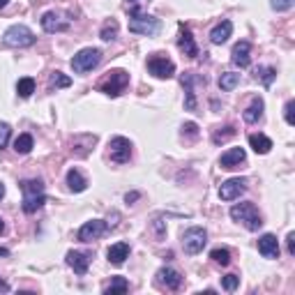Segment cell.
I'll return each mask as SVG.
<instances>
[{
  "label": "cell",
  "mask_w": 295,
  "mask_h": 295,
  "mask_svg": "<svg viewBox=\"0 0 295 295\" xmlns=\"http://www.w3.org/2000/svg\"><path fill=\"white\" fill-rule=\"evenodd\" d=\"M258 251L265 258H279V242H277L275 235L272 233L261 235V240H258Z\"/></svg>",
  "instance_id": "obj_18"
},
{
  "label": "cell",
  "mask_w": 295,
  "mask_h": 295,
  "mask_svg": "<svg viewBox=\"0 0 295 295\" xmlns=\"http://www.w3.org/2000/svg\"><path fill=\"white\" fill-rule=\"evenodd\" d=\"M182 129H184V134H189V136H192V138H196V136H198V127H196V124H194V122H187Z\"/></svg>",
  "instance_id": "obj_38"
},
{
  "label": "cell",
  "mask_w": 295,
  "mask_h": 295,
  "mask_svg": "<svg viewBox=\"0 0 295 295\" xmlns=\"http://www.w3.org/2000/svg\"><path fill=\"white\" fill-rule=\"evenodd\" d=\"M3 41L7 46H14V49H23V46H32V44H35V35H32V30L28 26L16 23V26H12V28H7V30H5Z\"/></svg>",
  "instance_id": "obj_6"
},
{
  "label": "cell",
  "mask_w": 295,
  "mask_h": 295,
  "mask_svg": "<svg viewBox=\"0 0 295 295\" xmlns=\"http://www.w3.org/2000/svg\"><path fill=\"white\" fill-rule=\"evenodd\" d=\"M277 72L272 67H258L256 69V78L263 83V86H272V81H275Z\"/></svg>",
  "instance_id": "obj_30"
},
{
  "label": "cell",
  "mask_w": 295,
  "mask_h": 295,
  "mask_svg": "<svg viewBox=\"0 0 295 295\" xmlns=\"http://www.w3.org/2000/svg\"><path fill=\"white\" fill-rule=\"evenodd\" d=\"M286 240H288V254L293 256V254H295V233H288V238H286Z\"/></svg>",
  "instance_id": "obj_39"
},
{
  "label": "cell",
  "mask_w": 295,
  "mask_h": 295,
  "mask_svg": "<svg viewBox=\"0 0 295 295\" xmlns=\"http://www.w3.org/2000/svg\"><path fill=\"white\" fill-rule=\"evenodd\" d=\"M129 3H138V0H129Z\"/></svg>",
  "instance_id": "obj_46"
},
{
  "label": "cell",
  "mask_w": 295,
  "mask_h": 295,
  "mask_svg": "<svg viewBox=\"0 0 295 295\" xmlns=\"http://www.w3.org/2000/svg\"><path fill=\"white\" fill-rule=\"evenodd\" d=\"M106 221H101V219H92V221H86V224L78 228V240L81 242H92V240H97V238H101V235L106 233Z\"/></svg>",
  "instance_id": "obj_12"
},
{
  "label": "cell",
  "mask_w": 295,
  "mask_h": 295,
  "mask_svg": "<svg viewBox=\"0 0 295 295\" xmlns=\"http://www.w3.org/2000/svg\"><path fill=\"white\" fill-rule=\"evenodd\" d=\"M106 256H109V263H113V265H122L124 258L129 256V244L127 242H115L109 247V251H106Z\"/></svg>",
  "instance_id": "obj_21"
},
{
  "label": "cell",
  "mask_w": 295,
  "mask_h": 295,
  "mask_svg": "<svg viewBox=\"0 0 295 295\" xmlns=\"http://www.w3.org/2000/svg\"><path fill=\"white\" fill-rule=\"evenodd\" d=\"M67 265L72 267L76 275H86V272H88V265H90V254L69 251V254H67Z\"/></svg>",
  "instance_id": "obj_19"
},
{
  "label": "cell",
  "mask_w": 295,
  "mask_h": 295,
  "mask_svg": "<svg viewBox=\"0 0 295 295\" xmlns=\"http://www.w3.org/2000/svg\"><path fill=\"white\" fill-rule=\"evenodd\" d=\"M49 83H51V88H69L72 86V78L65 76L62 72H53L49 76Z\"/></svg>",
  "instance_id": "obj_31"
},
{
  "label": "cell",
  "mask_w": 295,
  "mask_h": 295,
  "mask_svg": "<svg viewBox=\"0 0 295 295\" xmlns=\"http://www.w3.org/2000/svg\"><path fill=\"white\" fill-rule=\"evenodd\" d=\"M118 30H120V26H118V21L115 18H109V21L101 26V32H99V37L104 41H111V39H115L118 37Z\"/></svg>",
  "instance_id": "obj_27"
},
{
  "label": "cell",
  "mask_w": 295,
  "mask_h": 295,
  "mask_svg": "<svg viewBox=\"0 0 295 295\" xmlns=\"http://www.w3.org/2000/svg\"><path fill=\"white\" fill-rule=\"evenodd\" d=\"M127 86H129V74L124 72V69H113V72L106 74V78L99 83V90L109 97H120Z\"/></svg>",
  "instance_id": "obj_4"
},
{
  "label": "cell",
  "mask_w": 295,
  "mask_h": 295,
  "mask_svg": "<svg viewBox=\"0 0 295 295\" xmlns=\"http://www.w3.org/2000/svg\"><path fill=\"white\" fill-rule=\"evenodd\" d=\"M249 53H251V44H249V41H238V44L233 46V51H230V60H233L235 67L244 69V67H249V62H251Z\"/></svg>",
  "instance_id": "obj_16"
},
{
  "label": "cell",
  "mask_w": 295,
  "mask_h": 295,
  "mask_svg": "<svg viewBox=\"0 0 295 295\" xmlns=\"http://www.w3.org/2000/svg\"><path fill=\"white\" fill-rule=\"evenodd\" d=\"M230 217L235 221H240V224H244L249 230H258L263 226V219L254 203H238V205H233L230 207Z\"/></svg>",
  "instance_id": "obj_3"
},
{
  "label": "cell",
  "mask_w": 295,
  "mask_h": 295,
  "mask_svg": "<svg viewBox=\"0 0 295 295\" xmlns=\"http://www.w3.org/2000/svg\"><path fill=\"white\" fill-rule=\"evenodd\" d=\"M9 3V0H0V7H5V5H7Z\"/></svg>",
  "instance_id": "obj_44"
},
{
  "label": "cell",
  "mask_w": 295,
  "mask_h": 295,
  "mask_svg": "<svg viewBox=\"0 0 295 295\" xmlns=\"http://www.w3.org/2000/svg\"><path fill=\"white\" fill-rule=\"evenodd\" d=\"M210 258L217 263V265H228V263H230V251H228V249H212Z\"/></svg>",
  "instance_id": "obj_32"
},
{
  "label": "cell",
  "mask_w": 295,
  "mask_h": 295,
  "mask_svg": "<svg viewBox=\"0 0 295 295\" xmlns=\"http://www.w3.org/2000/svg\"><path fill=\"white\" fill-rule=\"evenodd\" d=\"M230 32H233V23H230V21H221L219 26L212 28L210 41H212V44H224V41H228Z\"/></svg>",
  "instance_id": "obj_22"
},
{
  "label": "cell",
  "mask_w": 295,
  "mask_h": 295,
  "mask_svg": "<svg viewBox=\"0 0 295 295\" xmlns=\"http://www.w3.org/2000/svg\"><path fill=\"white\" fill-rule=\"evenodd\" d=\"M249 145L254 148L256 155H267L272 150V141L267 136H263V134H251L249 136Z\"/></svg>",
  "instance_id": "obj_23"
},
{
  "label": "cell",
  "mask_w": 295,
  "mask_h": 295,
  "mask_svg": "<svg viewBox=\"0 0 295 295\" xmlns=\"http://www.w3.org/2000/svg\"><path fill=\"white\" fill-rule=\"evenodd\" d=\"M14 150H16L18 155H28V152L32 150V136L30 134H18L16 141H14Z\"/></svg>",
  "instance_id": "obj_28"
},
{
  "label": "cell",
  "mask_w": 295,
  "mask_h": 295,
  "mask_svg": "<svg viewBox=\"0 0 295 295\" xmlns=\"http://www.w3.org/2000/svg\"><path fill=\"white\" fill-rule=\"evenodd\" d=\"M263 109H265V104H263V99H261V97H254V99H251V104H249L247 109H244V113H242L244 122H249V124L258 122V120L263 118Z\"/></svg>",
  "instance_id": "obj_20"
},
{
  "label": "cell",
  "mask_w": 295,
  "mask_h": 295,
  "mask_svg": "<svg viewBox=\"0 0 295 295\" xmlns=\"http://www.w3.org/2000/svg\"><path fill=\"white\" fill-rule=\"evenodd\" d=\"M127 290H129L127 279H124V277H113V281L104 288V293L106 295H115V293H127Z\"/></svg>",
  "instance_id": "obj_26"
},
{
  "label": "cell",
  "mask_w": 295,
  "mask_h": 295,
  "mask_svg": "<svg viewBox=\"0 0 295 295\" xmlns=\"http://www.w3.org/2000/svg\"><path fill=\"white\" fill-rule=\"evenodd\" d=\"M272 9H277V12H286V9H290L295 5V0H272Z\"/></svg>",
  "instance_id": "obj_36"
},
{
  "label": "cell",
  "mask_w": 295,
  "mask_h": 295,
  "mask_svg": "<svg viewBox=\"0 0 295 295\" xmlns=\"http://www.w3.org/2000/svg\"><path fill=\"white\" fill-rule=\"evenodd\" d=\"M0 290H9V286L5 284V281H0Z\"/></svg>",
  "instance_id": "obj_42"
},
{
  "label": "cell",
  "mask_w": 295,
  "mask_h": 295,
  "mask_svg": "<svg viewBox=\"0 0 295 295\" xmlns=\"http://www.w3.org/2000/svg\"><path fill=\"white\" fill-rule=\"evenodd\" d=\"M196 86H205V78L198 74H184L182 76V88H184V109L194 111L196 109Z\"/></svg>",
  "instance_id": "obj_9"
},
{
  "label": "cell",
  "mask_w": 295,
  "mask_h": 295,
  "mask_svg": "<svg viewBox=\"0 0 295 295\" xmlns=\"http://www.w3.org/2000/svg\"><path fill=\"white\" fill-rule=\"evenodd\" d=\"M136 198H138V192H132V194H127V196H124V201L132 203V201H136Z\"/></svg>",
  "instance_id": "obj_40"
},
{
  "label": "cell",
  "mask_w": 295,
  "mask_h": 295,
  "mask_svg": "<svg viewBox=\"0 0 295 295\" xmlns=\"http://www.w3.org/2000/svg\"><path fill=\"white\" fill-rule=\"evenodd\" d=\"M3 196H5V184L0 182V201H3Z\"/></svg>",
  "instance_id": "obj_41"
},
{
  "label": "cell",
  "mask_w": 295,
  "mask_h": 295,
  "mask_svg": "<svg viewBox=\"0 0 295 295\" xmlns=\"http://www.w3.org/2000/svg\"><path fill=\"white\" fill-rule=\"evenodd\" d=\"M148 72L157 78H171L175 74V62L161 53H155L148 58Z\"/></svg>",
  "instance_id": "obj_8"
},
{
  "label": "cell",
  "mask_w": 295,
  "mask_h": 295,
  "mask_svg": "<svg viewBox=\"0 0 295 295\" xmlns=\"http://www.w3.org/2000/svg\"><path fill=\"white\" fill-rule=\"evenodd\" d=\"M9 134H12V127H9L7 122H0V150H3V148L7 145Z\"/></svg>",
  "instance_id": "obj_35"
},
{
  "label": "cell",
  "mask_w": 295,
  "mask_h": 295,
  "mask_svg": "<svg viewBox=\"0 0 295 295\" xmlns=\"http://www.w3.org/2000/svg\"><path fill=\"white\" fill-rule=\"evenodd\" d=\"M238 284H240V277H238V275H226V277H221V286H224L226 290H235V288H238Z\"/></svg>",
  "instance_id": "obj_34"
},
{
  "label": "cell",
  "mask_w": 295,
  "mask_h": 295,
  "mask_svg": "<svg viewBox=\"0 0 295 295\" xmlns=\"http://www.w3.org/2000/svg\"><path fill=\"white\" fill-rule=\"evenodd\" d=\"M205 242H207V233H205V228H201V226H192V228H187L182 233V247H184V251L192 254V256L198 251H203Z\"/></svg>",
  "instance_id": "obj_7"
},
{
  "label": "cell",
  "mask_w": 295,
  "mask_h": 295,
  "mask_svg": "<svg viewBox=\"0 0 295 295\" xmlns=\"http://www.w3.org/2000/svg\"><path fill=\"white\" fill-rule=\"evenodd\" d=\"M293 111H295V101L290 99L288 104H286V109H284V118H286V122H288V124H295V113H293Z\"/></svg>",
  "instance_id": "obj_37"
},
{
  "label": "cell",
  "mask_w": 295,
  "mask_h": 295,
  "mask_svg": "<svg viewBox=\"0 0 295 295\" xmlns=\"http://www.w3.org/2000/svg\"><path fill=\"white\" fill-rule=\"evenodd\" d=\"M230 136H235V129L233 127H224V132H221V129H217V132L212 134V141H215V143H224V141H228Z\"/></svg>",
  "instance_id": "obj_33"
},
{
  "label": "cell",
  "mask_w": 295,
  "mask_h": 295,
  "mask_svg": "<svg viewBox=\"0 0 295 295\" xmlns=\"http://www.w3.org/2000/svg\"><path fill=\"white\" fill-rule=\"evenodd\" d=\"M178 46H180V51H182L184 55H189V58H196V55H198V46H196V41H194L192 30H189L187 26H180Z\"/></svg>",
  "instance_id": "obj_17"
},
{
  "label": "cell",
  "mask_w": 295,
  "mask_h": 295,
  "mask_svg": "<svg viewBox=\"0 0 295 295\" xmlns=\"http://www.w3.org/2000/svg\"><path fill=\"white\" fill-rule=\"evenodd\" d=\"M244 189H247V180L230 178V180H226V182H221L219 198L221 201H235V198H240V194H244Z\"/></svg>",
  "instance_id": "obj_11"
},
{
  "label": "cell",
  "mask_w": 295,
  "mask_h": 295,
  "mask_svg": "<svg viewBox=\"0 0 295 295\" xmlns=\"http://www.w3.org/2000/svg\"><path fill=\"white\" fill-rule=\"evenodd\" d=\"M240 86V74H235V72H224L219 76V88L224 92H230V90H235V88Z\"/></svg>",
  "instance_id": "obj_25"
},
{
  "label": "cell",
  "mask_w": 295,
  "mask_h": 295,
  "mask_svg": "<svg viewBox=\"0 0 295 295\" xmlns=\"http://www.w3.org/2000/svg\"><path fill=\"white\" fill-rule=\"evenodd\" d=\"M21 192H23V212H28V215L37 212L46 203L44 182H41V180H37V178L23 180V182H21Z\"/></svg>",
  "instance_id": "obj_1"
},
{
  "label": "cell",
  "mask_w": 295,
  "mask_h": 295,
  "mask_svg": "<svg viewBox=\"0 0 295 295\" xmlns=\"http://www.w3.org/2000/svg\"><path fill=\"white\" fill-rule=\"evenodd\" d=\"M67 184H69V189H72L74 194H81V192H86L88 180L83 178V175L78 173L76 168H69V171H67Z\"/></svg>",
  "instance_id": "obj_24"
},
{
  "label": "cell",
  "mask_w": 295,
  "mask_h": 295,
  "mask_svg": "<svg viewBox=\"0 0 295 295\" xmlns=\"http://www.w3.org/2000/svg\"><path fill=\"white\" fill-rule=\"evenodd\" d=\"M69 18H65V14L55 12V9H51V12H46L44 16H41V28H44L46 32H62L69 28Z\"/></svg>",
  "instance_id": "obj_13"
},
{
  "label": "cell",
  "mask_w": 295,
  "mask_h": 295,
  "mask_svg": "<svg viewBox=\"0 0 295 295\" xmlns=\"http://www.w3.org/2000/svg\"><path fill=\"white\" fill-rule=\"evenodd\" d=\"M0 256H9V251H7V249H3V247H0Z\"/></svg>",
  "instance_id": "obj_43"
},
{
  "label": "cell",
  "mask_w": 295,
  "mask_h": 295,
  "mask_svg": "<svg viewBox=\"0 0 295 295\" xmlns=\"http://www.w3.org/2000/svg\"><path fill=\"white\" fill-rule=\"evenodd\" d=\"M157 284L166 290H178L182 286V275L178 270H173V267H161L157 272Z\"/></svg>",
  "instance_id": "obj_14"
},
{
  "label": "cell",
  "mask_w": 295,
  "mask_h": 295,
  "mask_svg": "<svg viewBox=\"0 0 295 295\" xmlns=\"http://www.w3.org/2000/svg\"><path fill=\"white\" fill-rule=\"evenodd\" d=\"M109 155H111V159H113L115 164H124V161H129V157H132V143H129V138H124V136L111 138Z\"/></svg>",
  "instance_id": "obj_10"
},
{
  "label": "cell",
  "mask_w": 295,
  "mask_h": 295,
  "mask_svg": "<svg viewBox=\"0 0 295 295\" xmlns=\"http://www.w3.org/2000/svg\"><path fill=\"white\" fill-rule=\"evenodd\" d=\"M3 230H5V224H3V219H0V233H3Z\"/></svg>",
  "instance_id": "obj_45"
},
{
  "label": "cell",
  "mask_w": 295,
  "mask_h": 295,
  "mask_svg": "<svg viewBox=\"0 0 295 295\" xmlns=\"http://www.w3.org/2000/svg\"><path fill=\"white\" fill-rule=\"evenodd\" d=\"M244 159H247V152H244L242 148H230V150H226L224 155H221L219 166L226 171H233V168H238L240 164H244Z\"/></svg>",
  "instance_id": "obj_15"
},
{
  "label": "cell",
  "mask_w": 295,
  "mask_h": 295,
  "mask_svg": "<svg viewBox=\"0 0 295 295\" xmlns=\"http://www.w3.org/2000/svg\"><path fill=\"white\" fill-rule=\"evenodd\" d=\"M129 30L136 32V35L152 37L159 32V18L150 16V14H143L138 7H134L129 12Z\"/></svg>",
  "instance_id": "obj_2"
},
{
  "label": "cell",
  "mask_w": 295,
  "mask_h": 295,
  "mask_svg": "<svg viewBox=\"0 0 295 295\" xmlns=\"http://www.w3.org/2000/svg\"><path fill=\"white\" fill-rule=\"evenodd\" d=\"M16 92H18V97H30L32 92H35V78H30V76L18 78V83H16Z\"/></svg>",
  "instance_id": "obj_29"
},
{
  "label": "cell",
  "mask_w": 295,
  "mask_h": 295,
  "mask_svg": "<svg viewBox=\"0 0 295 295\" xmlns=\"http://www.w3.org/2000/svg\"><path fill=\"white\" fill-rule=\"evenodd\" d=\"M99 62H101V51L88 46V49H81L72 58V69L76 74H88V72H92Z\"/></svg>",
  "instance_id": "obj_5"
}]
</instances>
